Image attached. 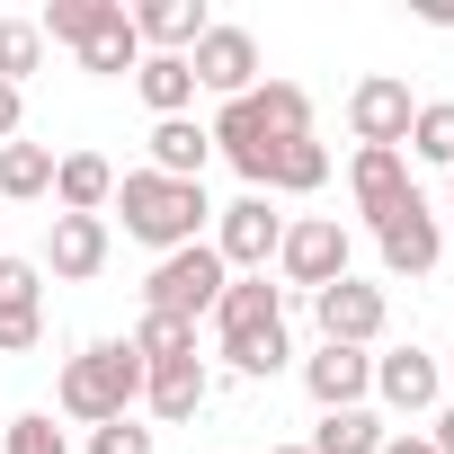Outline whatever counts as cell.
Returning a JSON list of instances; mask_svg holds the SVG:
<instances>
[{
	"instance_id": "cell-15",
	"label": "cell",
	"mask_w": 454,
	"mask_h": 454,
	"mask_svg": "<svg viewBox=\"0 0 454 454\" xmlns=\"http://www.w3.org/2000/svg\"><path fill=\"white\" fill-rule=\"evenodd\" d=\"M374 392H383L392 410H436L445 365H436V356H419V348H392V356H374Z\"/></svg>"
},
{
	"instance_id": "cell-12",
	"label": "cell",
	"mask_w": 454,
	"mask_h": 454,
	"mask_svg": "<svg viewBox=\"0 0 454 454\" xmlns=\"http://www.w3.org/2000/svg\"><path fill=\"white\" fill-rule=\"evenodd\" d=\"M45 339V268L0 259V356H27Z\"/></svg>"
},
{
	"instance_id": "cell-37",
	"label": "cell",
	"mask_w": 454,
	"mask_h": 454,
	"mask_svg": "<svg viewBox=\"0 0 454 454\" xmlns=\"http://www.w3.org/2000/svg\"><path fill=\"white\" fill-rule=\"evenodd\" d=\"M445 365H454V348H445Z\"/></svg>"
},
{
	"instance_id": "cell-3",
	"label": "cell",
	"mask_w": 454,
	"mask_h": 454,
	"mask_svg": "<svg viewBox=\"0 0 454 454\" xmlns=\"http://www.w3.org/2000/svg\"><path fill=\"white\" fill-rule=\"evenodd\" d=\"M214 330H223L232 374H277V365H286V294H277L268 277H232V286H223Z\"/></svg>"
},
{
	"instance_id": "cell-2",
	"label": "cell",
	"mask_w": 454,
	"mask_h": 454,
	"mask_svg": "<svg viewBox=\"0 0 454 454\" xmlns=\"http://www.w3.org/2000/svg\"><path fill=\"white\" fill-rule=\"evenodd\" d=\"M107 205L125 214V232H134V241H152L160 259H169V250H187V241L205 232V214H214L196 178H160V169H125Z\"/></svg>"
},
{
	"instance_id": "cell-28",
	"label": "cell",
	"mask_w": 454,
	"mask_h": 454,
	"mask_svg": "<svg viewBox=\"0 0 454 454\" xmlns=\"http://www.w3.org/2000/svg\"><path fill=\"white\" fill-rule=\"evenodd\" d=\"M36 63H45V27H36V19H0V81L19 90Z\"/></svg>"
},
{
	"instance_id": "cell-5",
	"label": "cell",
	"mask_w": 454,
	"mask_h": 454,
	"mask_svg": "<svg viewBox=\"0 0 454 454\" xmlns=\"http://www.w3.org/2000/svg\"><path fill=\"white\" fill-rule=\"evenodd\" d=\"M223 286H232V268L214 259V241H187V250H169V259L152 268V286H143V312L196 321V312H214V303H223Z\"/></svg>"
},
{
	"instance_id": "cell-1",
	"label": "cell",
	"mask_w": 454,
	"mask_h": 454,
	"mask_svg": "<svg viewBox=\"0 0 454 454\" xmlns=\"http://www.w3.org/2000/svg\"><path fill=\"white\" fill-rule=\"evenodd\" d=\"M205 134L232 152V169L250 178V196H268V160H277V143L312 134V98H303L294 81H259L250 98H223Z\"/></svg>"
},
{
	"instance_id": "cell-35",
	"label": "cell",
	"mask_w": 454,
	"mask_h": 454,
	"mask_svg": "<svg viewBox=\"0 0 454 454\" xmlns=\"http://www.w3.org/2000/svg\"><path fill=\"white\" fill-rule=\"evenodd\" d=\"M445 214H454V169H445Z\"/></svg>"
},
{
	"instance_id": "cell-9",
	"label": "cell",
	"mask_w": 454,
	"mask_h": 454,
	"mask_svg": "<svg viewBox=\"0 0 454 454\" xmlns=\"http://www.w3.org/2000/svg\"><path fill=\"white\" fill-rule=\"evenodd\" d=\"M277 268H286V286H339L348 277V232H339V214H303V223H286V241H277Z\"/></svg>"
},
{
	"instance_id": "cell-13",
	"label": "cell",
	"mask_w": 454,
	"mask_h": 454,
	"mask_svg": "<svg viewBox=\"0 0 454 454\" xmlns=\"http://www.w3.org/2000/svg\"><path fill=\"white\" fill-rule=\"evenodd\" d=\"M303 392H312L321 410H365V392H374V356L321 339V356H303Z\"/></svg>"
},
{
	"instance_id": "cell-26",
	"label": "cell",
	"mask_w": 454,
	"mask_h": 454,
	"mask_svg": "<svg viewBox=\"0 0 454 454\" xmlns=\"http://www.w3.org/2000/svg\"><path fill=\"white\" fill-rule=\"evenodd\" d=\"M54 187V143H0V196H45Z\"/></svg>"
},
{
	"instance_id": "cell-30",
	"label": "cell",
	"mask_w": 454,
	"mask_h": 454,
	"mask_svg": "<svg viewBox=\"0 0 454 454\" xmlns=\"http://www.w3.org/2000/svg\"><path fill=\"white\" fill-rule=\"evenodd\" d=\"M10 454H72V436H63L45 410H27V419L10 427Z\"/></svg>"
},
{
	"instance_id": "cell-19",
	"label": "cell",
	"mask_w": 454,
	"mask_h": 454,
	"mask_svg": "<svg viewBox=\"0 0 454 454\" xmlns=\"http://www.w3.org/2000/svg\"><path fill=\"white\" fill-rule=\"evenodd\" d=\"M205 392H214V374H205L196 356H178V365H143V401H152V419H196Z\"/></svg>"
},
{
	"instance_id": "cell-23",
	"label": "cell",
	"mask_w": 454,
	"mask_h": 454,
	"mask_svg": "<svg viewBox=\"0 0 454 454\" xmlns=\"http://www.w3.org/2000/svg\"><path fill=\"white\" fill-rule=\"evenodd\" d=\"M330 178V152L312 143V134H294V143H277V160H268V196H312Z\"/></svg>"
},
{
	"instance_id": "cell-34",
	"label": "cell",
	"mask_w": 454,
	"mask_h": 454,
	"mask_svg": "<svg viewBox=\"0 0 454 454\" xmlns=\"http://www.w3.org/2000/svg\"><path fill=\"white\" fill-rule=\"evenodd\" d=\"M383 454H436L427 436H383Z\"/></svg>"
},
{
	"instance_id": "cell-25",
	"label": "cell",
	"mask_w": 454,
	"mask_h": 454,
	"mask_svg": "<svg viewBox=\"0 0 454 454\" xmlns=\"http://www.w3.org/2000/svg\"><path fill=\"white\" fill-rule=\"evenodd\" d=\"M401 160H436V169H454V98H427V107L410 116Z\"/></svg>"
},
{
	"instance_id": "cell-14",
	"label": "cell",
	"mask_w": 454,
	"mask_h": 454,
	"mask_svg": "<svg viewBox=\"0 0 454 454\" xmlns=\"http://www.w3.org/2000/svg\"><path fill=\"white\" fill-rule=\"evenodd\" d=\"M45 268L63 286H90L107 268V214H54V232H45Z\"/></svg>"
},
{
	"instance_id": "cell-17",
	"label": "cell",
	"mask_w": 454,
	"mask_h": 454,
	"mask_svg": "<svg viewBox=\"0 0 454 454\" xmlns=\"http://www.w3.org/2000/svg\"><path fill=\"white\" fill-rule=\"evenodd\" d=\"M72 54H81V72H98V81H116V72H134V63H143V36H134V19H125V0H107L98 27H90Z\"/></svg>"
},
{
	"instance_id": "cell-21",
	"label": "cell",
	"mask_w": 454,
	"mask_h": 454,
	"mask_svg": "<svg viewBox=\"0 0 454 454\" xmlns=\"http://www.w3.org/2000/svg\"><path fill=\"white\" fill-rule=\"evenodd\" d=\"M205 152H214V134H205L196 116H160V125H152V169H160V178H196V187H205Z\"/></svg>"
},
{
	"instance_id": "cell-7",
	"label": "cell",
	"mask_w": 454,
	"mask_h": 454,
	"mask_svg": "<svg viewBox=\"0 0 454 454\" xmlns=\"http://www.w3.org/2000/svg\"><path fill=\"white\" fill-rule=\"evenodd\" d=\"M410 116H419V98H410V81H392V72H374V81L348 90V134H356V152H401V143H410Z\"/></svg>"
},
{
	"instance_id": "cell-29",
	"label": "cell",
	"mask_w": 454,
	"mask_h": 454,
	"mask_svg": "<svg viewBox=\"0 0 454 454\" xmlns=\"http://www.w3.org/2000/svg\"><path fill=\"white\" fill-rule=\"evenodd\" d=\"M98 10H107V0H45L36 27H45V45H81V36L98 27Z\"/></svg>"
},
{
	"instance_id": "cell-18",
	"label": "cell",
	"mask_w": 454,
	"mask_h": 454,
	"mask_svg": "<svg viewBox=\"0 0 454 454\" xmlns=\"http://www.w3.org/2000/svg\"><path fill=\"white\" fill-rule=\"evenodd\" d=\"M348 196H356L365 223H383V214L410 196V160H401V152H356V160H348Z\"/></svg>"
},
{
	"instance_id": "cell-24",
	"label": "cell",
	"mask_w": 454,
	"mask_h": 454,
	"mask_svg": "<svg viewBox=\"0 0 454 454\" xmlns=\"http://www.w3.org/2000/svg\"><path fill=\"white\" fill-rule=\"evenodd\" d=\"M303 454H383V419L374 410H321Z\"/></svg>"
},
{
	"instance_id": "cell-11",
	"label": "cell",
	"mask_w": 454,
	"mask_h": 454,
	"mask_svg": "<svg viewBox=\"0 0 454 454\" xmlns=\"http://www.w3.org/2000/svg\"><path fill=\"white\" fill-rule=\"evenodd\" d=\"M312 312H321V339H330V348H374V339H383V321H392L383 286H356V277L321 286V294H312Z\"/></svg>"
},
{
	"instance_id": "cell-32",
	"label": "cell",
	"mask_w": 454,
	"mask_h": 454,
	"mask_svg": "<svg viewBox=\"0 0 454 454\" xmlns=\"http://www.w3.org/2000/svg\"><path fill=\"white\" fill-rule=\"evenodd\" d=\"M19 116H27V98H19L10 81H0V143H19Z\"/></svg>"
},
{
	"instance_id": "cell-27",
	"label": "cell",
	"mask_w": 454,
	"mask_h": 454,
	"mask_svg": "<svg viewBox=\"0 0 454 454\" xmlns=\"http://www.w3.org/2000/svg\"><path fill=\"white\" fill-rule=\"evenodd\" d=\"M143 365H178V356H196V321H169V312H143V330L125 339Z\"/></svg>"
},
{
	"instance_id": "cell-20",
	"label": "cell",
	"mask_w": 454,
	"mask_h": 454,
	"mask_svg": "<svg viewBox=\"0 0 454 454\" xmlns=\"http://www.w3.org/2000/svg\"><path fill=\"white\" fill-rule=\"evenodd\" d=\"M134 90H143L152 125H160V116H187V107H196V72H187V54H143V63H134Z\"/></svg>"
},
{
	"instance_id": "cell-36",
	"label": "cell",
	"mask_w": 454,
	"mask_h": 454,
	"mask_svg": "<svg viewBox=\"0 0 454 454\" xmlns=\"http://www.w3.org/2000/svg\"><path fill=\"white\" fill-rule=\"evenodd\" d=\"M277 454H303V445H277Z\"/></svg>"
},
{
	"instance_id": "cell-22",
	"label": "cell",
	"mask_w": 454,
	"mask_h": 454,
	"mask_svg": "<svg viewBox=\"0 0 454 454\" xmlns=\"http://www.w3.org/2000/svg\"><path fill=\"white\" fill-rule=\"evenodd\" d=\"M107 196H116V169L98 152H63L54 160V205L63 214H107Z\"/></svg>"
},
{
	"instance_id": "cell-8",
	"label": "cell",
	"mask_w": 454,
	"mask_h": 454,
	"mask_svg": "<svg viewBox=\"0 0 454 454\" xmlns=\"http://www.w3.org/2000/svg\"><path fill=\"white\" fill-rule=\"evenodd\" d=\"M374 241H383V268H392V277H427V268L445 259V223H436V205L410 187V196L374 223Z\"/></svg>"
},
{
	"instance_id": "cell-16",
	"label": "cell",
	"mask_w": 454,
	"mask_h": 454,
	"mask_svg": "<svg viewBox=\"0 0 454 454\" xmlns=\"http://www.w3.org/2000/svg\"><path fill=\"white\" fill-rule=\"evenodd\" d=\"M125 19H134V36H143L152 54H196V36L214 27L205 0H143V10H125Z\"/></svg>"
},
{
	"instance_id": "cell-4",
	"label": "cell",
	"mask_w": 454,
	"mask_h": 454,
	"mask_svg": "<svg viewBox=\"0 0 454 454\" xmlns=\"http://www.w3.org/2000/svg\"><path fill=\"white\" fill-rule=\"evenodd\" d=\"M63 419H90V427H107V419H125L134 401H143V356L125 348V339H98V348H81L72 365H63Z\"/></svg>"
},
{
	"instance_id": "cell-33",
	"label": "cell",
	"mask_w": 454,
	"mask_h": 454,
	"mask_svg": "<svg viewBox=\"0 0 454 454\" xmlns=\"http://www.w3.org/2000/svg\"><path fill=\"white\" fill-rule=\"evenodd\" d=\"M427 445H436V454H454V401L436 410V436H427Z\"/></svg>"
},
{
	"instance_id": "cell-31",
	"label": "cell",
	"mask_w": 454,
	"mask_h": 454,
	"mask_svg": "<svg viewBox=\"0 0 454 454\" xmlns=\"http://www.w3.org/2000/svg\"><path fill=\"white\" fill-rule=\"evenodd\" d=\"M90 454H152V427H134V419H107V427H90Z\"/></svg>"
},
{
	"instance_id": "cell-6",
	"label": "cell",
	"mask_w": 454,
	"mask_h": 454,
	"mask_svg": "<svg viewBox=\"0 0 454 454\" xmlns=\"http://www.w3.org/2000/svg\"><path fill=\"white\" fill-rule=\"evenodd\" d=\"M277 241H286V214H277L268 196H241V205L214 214V259L232 268V277H268Z\"/></svg>"
},
{
	"instance_id": "cell-10",
	"label": "cell",
	"mask_w": 454,
	"mask_h": 454,
	"mask_svg": "<svg viewBox=\"0 0 454 454\" xmlns=\"http://www.w3.org/2000/svg\"><path fill=\"white\" fill-rule=\"evenodd\" d=\"M187 72H196V90H214V98H250V90H259V36H250V27H205L196 54H187Z\"/></svg>"
}]
</instances>
